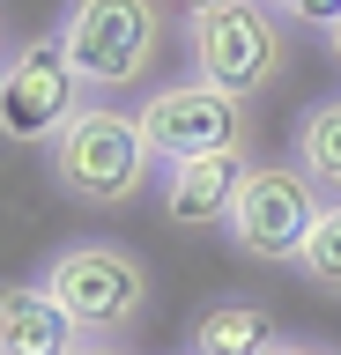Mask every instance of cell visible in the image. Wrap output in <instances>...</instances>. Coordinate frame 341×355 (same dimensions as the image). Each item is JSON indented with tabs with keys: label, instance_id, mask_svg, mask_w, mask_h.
Returning a JSON list of instances; mask_svg holds the SVG:
<instances>
[{
	"label": "cell",
	"instance_id": "6da1fadb",
	"mask_svg": "<svg viewBox=\"0 0 341 355\" xmlns=\"http://www.w3.org/2000/svg\"><path fill=\"white\" fill-rule=\"evenodd\" d=\"M149 141H141V119L119 104H82L67 119V133L45 148V171L52 185L74 200V207H97V215H112V207H134L149 193Z\"/></svg>",
	"mask_w": 341,
	"mask_h": 355
},
{
	"label": "cell",
	"instance_id": "7a4b0ae2",
	"mask_svg": "<svg viewBox=\"0 0 341 355\" xmlns=\"http://www.w3.org/2000/svg\"><path fill=\"white\" fill-rule=\"evenodd\" d=\"M38 282L67 304V318L90 333V340H126V333L149 318V304H156L149 259L126 252V244H112V237H74V244H60V252L38 266Z\"/></svg>",
	"mask_w": 341,
	"mask_h": 355
},
{
	"label": "cell",
	"instance_id": "3957f363",
	"mask_svg": "<svg viewBox=\"0 0 341 355\" xmlns=\"http://www.w3.org/2000/svg\"><path fill=\"white\" fill-rule=\"evenodd\" d=\"M52 37L74 60L90 96H126L149 82V67L163 52V8L156 0H67Z\"/></svg>",
	"mask_w": 341,
	"mask_h": 355
},
{
	"label": "cell",
	"instance_id": "277c9868",
	"mask_svg": "<svg viewBox=\"0 0 341 355\" xmlns=\"http://www.w3.org/2000/svg\"><path fill=\"white\" fill-rule=\"evenodd\" d=\"M185 52H193V74L230 96H267L290 67V22L274 15L267 0H215L201 15H185Z\"/></svg>",
	"mask_w": 341,
	"mask_h": 355
},
{
	"label": "cell",
	"instance_id": "5b68a950",
	"mask_svg": "<svg viewBox=\"0 0 341 355\" xmlns=\"http://www.w3.org/2000/svg\"><path fill=\"white\" fill-rule=\"evenodd\" d=\"M141 141L163 171L171 163H201V155H252V104L230 96V89L185 74V82H163L134 104Z\"/></svg>",
	"mask_w": 341,
	"mask_h": 355
},
{
	"label": "cell",
	"instance_id": "8992f818",
	"mask_svg": "<svg viewBox=\"0 0 341 355\" xmlns=\"http://www.w3.org/2000/svg\"><path fill=\"white\" fill-rule=\"evenodd\" d=\"M319 215H326V193L297 163H252L238 200H230L223 237L260 266H297L304 244H312V230H319Z\"/></svg>",
	"mask_w": 341,
	"mask_h": 355
},
{
	"label": "cell",
	"instance_id": "52a82bcc",
	"mask_svg": "<svg viewBox=\"0 0 341 355\" xmlns=\"http://www.w3.org/2000/svg\"><path fill=\"white\" fill-rule=\"evenodd\" d=\"M82 104H90V89H82V74H74V60L60 52L52 30L8 52V67H0V133H8V148H52Z\"/></svg>",
	"mask_w": 341,
	"mask_h": 355
},
{
	"label": "cell",
	"instance_id": "ba28073f",
	"mask_svg": "<svg viewBox=\"0 0 341 355\" xmlns=\"http://www.w3.org/2000/svg\"><path fill=\"white\" fill-rule=\"evenodd\" d=\"M252 155H201V163H171L156 171V207L171 230H223L230 222V200L245 185Z\"/></svg>",
	"mask_w": 341,
	"mask_h": 355
},
{
	"label": "cell",
	"instance_id": "9c48e42d",
	"mask_svg": "<svg viewBox=\"0 0 341 355\" xmlns=\"http://www.w3.org/2000/svg\"><path fill=\"white\" fill-rule=\"evenodd\" d=\"M90 333L67 318V304L45 282H15L0 296V355H82Z\"/></svg>",
	"mask_w": 341,
	"mask_h": 355
},
{
	"label": "cell",
	"instance_id": "30bf717a",
	"mask_svg": "<svg viewBox=\"0 0 341 355\" xmlns=\"http://www.w3.org/2000/svg\"><path fill=\"white\" fill-rule=\"evenodd\" d=\"M193 348L185 355H267L274 348V311L260 296H215L193 311Z\"/></svg>",
	"mask_w": 341,
	"mask_h": 355
},
{
	"label": "cell",
	"instance_id": "8fae6325",
	"mask_svg": "<svg viewBox=\"0 0 341 355\" xmlns=\"http://www.w3.org/2000/svg\"><path fill=\"white\" fill-rule=\"evenodd\" d=\"M290 163L312 178L326 200H341V89L297 111V126H290Z\"/></svg>",
	"mask_w": 341,
	"mask_h": 355
},
{
	"label": "cell",
	"instance_id": "7c38bea8",
	"mask_svg": "<svg viewBox=\"0 0 341 355\" xmlns=\"http://www.w3.org/2000/svg\"><path fill=\"white\" fill-rule=\"evenodd\" d=\"M297 274H304L319 296H341V200H326V215H319V230H312V244H304Z\"/></svg>",
	"mask_w": 341,
	"mask_h": 355
},
{
	"label": "cell",
	"instance_id": "4fadbf2b",
	"mask_svg": "<svg viewBox=\"0 0 341 355\" xmlns=\"http://www.w3.org/2000/svg\"><path fill=\"white\" fill-rule=\"evenodd\" d=\"M267 8L290 22V30H319V37L341 30V0H267Z\"/></svg>",
	"mask_w": 341,
	"mask_h": 355
},
{
	"label": "cell",
	"instance_id": "5bb4252c",
	"mask_svg": "<svg viewBox=\"0 0 341 355\" xmlns=\"http://www.w3.org/2000/svg\"><path fill=\"white\" fill-rule=\"evenodd\" d=\"M267 355H341V348H326V340H274Z\"/></svg>",
	"mask_w": 341,
	"mask_h": 355
},
{
	"label": "cell",
	"instance_id": "9a60e30c",
	"mask_svg": "<svg viewBox=\"0 0 341 355\" xmlns=\"http://www.w3.org/2000/svg\"><path fill=\"white\" fill-rule=\"evenodd\" d=\"M82 355H126V348H112V340H90V348H82Z\"/></svg>",
	"mask_w": 341,
	"mask_h": 355
},
{
	"label": "cell",
	"instance_id": "2e32d148",
	"mask_svg": "<svg viewBox=\"0 0 341 355\" xmlns=\"http://www.w3.org/2000/svg\"><path fill=\"white\" fill-rule=\"evenodd\" d=\"M178 8H185V15H201V8H215V0H178Z\"/></svg>",
	"mask_w": 341,
	"mask_h": 355
},
{
	"label": "cell",
	"instance_id": "e0dca14e",
	"mask_svg": "<svg viewBox=\"0 0 341 355\" xmlns=\"http://www.w3.org/2000/svg\"><path fill=\"white\" fill-rule=\"evenodd\" d=\"M326 52H334V67H341V30H334V37H326Z\"/></svg>",
	"mask_w": 341,
	"mask_h": 355
}]
</instances>
